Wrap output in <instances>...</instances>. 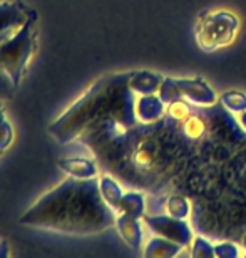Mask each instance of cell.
Wrapping results in <instances>:
<instances>
[{"mask_svg":"<svg viewBox=\"0 0 246 258\" xmlns=\"http://www.w3.org/2000/svg\"><path fill=\"white\" fill-rule=\"evenodd\" d=\"M116 211L102 200L97 179L69 176L20 216V225L59 233L92 235L116 225Z\"/></svg>","mask_w":246,"mask_h":258,"instance_id":"cell-1","label":"cell"},{"mask_svg":"<svg viewBox=\"0 0 246 258\" xmlns=\"http://www.w3.org/2000/svg\"><path fill=\"white\" fill-rule=\"evenodd\" d=\"M114 82L99 81L80 96L67 111H64L52 124L49 126V133L60 144L72 141H87L104 129L121 124H134V102L129 99V92H122L117 97H109Z\"/></svg>","mask_w":246,"mask_h":258,"instance_id":"cell-2","label":"cell"},{"mask_svg":"<svg viewBox=\"0 0 246 258\" xmlns=\"http://www.w3.org/2000/svg\"><path fill=\"white\" fill-rule=\"evenodd\" d=\"M35 19H37V15L32 12L27 22L12 37L0 44V69L7 74L14 87L20 84L25 69L30 62V57H32L35 40Z\"/></svg>","mask_w":246,"mask_h":258,"instance_id":"cell-3","label":"cell"},{"mask_svg":"<svg viewBox=\"0 0 246 258\" xmlns=\"http://www.w3.org/2000/svg\"><path fill=\"white\" fill-rule=\"evenodd\" d=\"M239 29V20L234 14L219 10L206 15L196 30V40L203 50H216L226 47L234 40Z\"/></svg>","mask_w":246,"mask_h":258,"instance_id":"cell-4","label":"cell"},{"mask_svg":"<svg viewBox=\"0 0 246 258\" xmlns=\"http://www.w3.org/2000/svg\"><path fill=\"white\" fill-rule=\"evenodd\" d=\"M144 223L154 235L171 240L181 246L191 245L194 240L193 230L186 220H178L169 215H152L144 216Z\"/></svg>","mask_w":246,"mask_h":258,"instance_id":"cell-5","label":"cell"},{"mask_svg":"<svg viewBox=\"0 0 246 258\" xmlns=\"http://www.w3.org/2000/svg\"><path fill=\"white\" fill-rule=\"evenodd\" d=\"M32 10L20 2H0V44L10 39L27 22Z\"/></svg>","mask_w":246,"mask_h":258,"instance_id":"cell-6","label":"cell"},{"mask_svg":"<svg viewBox=\"0 0 246 258\" xmlns=\"http://www.w3.org/2000/svg\"><path fill=\"white\" fill-rule=\"evenodd\" d=\"M183 99L198 106H213L216 102V94L206 82L201 79H176Z\"/></svg>","mask_w":246,"mask_h":258,"instance_id":"cell-7","label":"cell"},{"mask_svg":"<svg viewBox=\"0 0 246 258\" xmlns=\"http://www.w3.org/2000/svg\"><path fill=\"white\" fill-rule=\"evenodd\" d=\"M164 107L166 104L161 101L159 96L156 94H147L139 96L134 102V116L136 121L141 124H151V122L159 121L164 114Z\"/></svg>","mask_w":246,"mask_h":258,"instance_id":"cell-8","label":"cell"},{"mask_svg":"<svg viewBox=\"0 0 246 258\" xmlns=\"http://www.w3.org/2000/svg\"><path fill=\"white\" fill-rule=\"evenodd\" d=\"M116 228L119 231L121 238L126 241L131 248H139L142 245V228L139 220L126 213H119L116 216Z\"/></svg>","mask_w":246,"mask_h":258,"instance_id":"cell-9","label":"cell"},{"mask_svg":"<svg viewBox=\"0 0 246 258\" xmlns=\"http://www.w3.org/2000/svg\"><path fill=\"white\" fill-rule=\"evenodd\" d=\"M161 77L152 74L149 71H139L134 72L132 76H129V81H127V86L132 94L136 96H147V94H156L159 91L161 86Z\"/></svg>","mask_w":246,"mask_h":258,"instance_id":"cell-10","label":"cell"},{"mask_svg":"<svg viewBox=\"0 0 246 258\" xmlns=\"http://www.w3.org/2000/svg\"><path fill=\"white\" fill-rule=\"evenodd\" d=\"M59 168L67 176L79 179H91L97 176V166L94 161L86 158H64L59 161Z\"/></svg>","mask_w":246,"mask_h":258,"instance_id":"cell-11","label":"cell"},{"mask_svg":"<svg viewBox=\"0 0 246 258\" xmlns=\"http://www.w3.org/2000/svg\"><path fill=\"white\" fill-rule=\"evenodd\" d=\"M97 186H99V193L102 196V200L106 201V205L109 206L112 211L119 213L121 200H122V196H124L122 188L111 176H101L97 179Z\"/></svg>","mask_w":246,"mask_h":258,"instance_id":"cell-12","label":"cell"},{"mask_svg":"<svg viewBox=\"0 0 246 258\" xmlns=\"http://www.w3.org/2000/svg\"><path fill=\"white\" fill-rule=\"evenodd\" d=\"M181 245L174 243V241L162 238V236H154L147 241L144 248V256L147 258H169L179 253Z\"/></svg>","mask_w":246,"mask_h":258,"instance_id":"cell-13","label":"cell"},{"mask_svg":"<svg viewBox=\"0 0 246 258\" xmlns=\"http://www.w3.org/2000/svg\"><path fill=\"white\" fill-rule=\"evenodd\" d=\"M144 211H146L144 196L137 191L124 193V196H122V200H121L119 213H126L139 220V218H144Z\"/></svg>","mask_w":246,"mask_h":258,"instance_id":"cell-14","label":"cell"},{"mask_svg":"<svg viewBox=\"0 0 246 258\" xmlns=\"http://www.w3.org/2000/svg\"><path fill=\"white\" fill-rule=\"evenodd\" d=\"M219 102L226 111L233 112V114H241L246 111V96L241 92L229 91L219 96Z\"/></svg>","mask_w":246,"mask_h":258,"instance_id":"cell-15","label":"cell"},{"mask_svg":"<svg viewBox=\"0 0 246 258\" xmlns=\"http://www.w3.org/2000/svg\"><path fill=\"white\" fill-rule=\"evenodd\" d=\"M157 96L161 97V101L166 106L171 104V102H174V101H178V99H183V94H181V91H179V86H178L176 79H171V77H166V79L161 81Z\"/></svg>","mask_w":246,"mask_h":258,"instance_id":"cell-16","label":"cell"},{"mask_svg":"<svg viewBox=\"0 0 246 258\" xmlns=\"http://www.w3.org/2000/svg\"><path fill=\"white\" fill-rule=\"evenodd\" d=\"M189 213H191L189 203L184 198H181V196H171L166 201V215L173 216V218L186 220Z\"/></svg>","mask_w":246,"mask_h":258,"instance_id":"cell-17","label":"cell"},{"mask_svg":"<svg viewBox=\"0 0 246 258\" xmlns=\"http://www.w3.org/2000/svg\"><path fill=\"white\" fill-rule=\"evenodd\" d=\"M132 163L137 169H147L151 166L152 163V153H151V148L149 144H139L137 149L132 153Z\"/></svg>","mask_w":246,"mask_h":258,"instance_id":"cell-18","label":"cell"},{"mask_svg":"<svg viewBox=\"0 0 246 258\" xmlns=\"http://www.w3.org/2000/svg\"><path fill=\"white\" fill-rule=\"evenodd\" d=\"M12 141H14V127L7 119H5L4 106L0 104V148L5 151V149L12 144Z\"/></svg>","mask_w":246,"mask_h":258,"instance_id":"cell-19","label":"cell"},{"mask_svg":"<svg viewBox=\"0 0 246 258\" xmlns=\"http://www.w3.org/2000/svg\"><path fill=\"white\" fill-rule=\"evenodd\" d=\"M168 114L176 121H186L191 116V106L183 99H178L171 102V104H168Z\"/></svg>","mask_w":246,"mask_h":258,"instance_id":"cell-20","label":"cell"},{"mask_svg":"<svg viewBox=\"0 0 246 258\" xmlns=\"http://www.w3.org/2000/svg\"><path fill=\"white\" fill-rule=\"evenodd\" d=\"M191 255L193 256H214V246L208 240L196 236L191 243Z\"/></svg>","mask_w":246,"mask_h":258,"instance_id":"cell-21","label":"cell"},{"mask_svg":"<svg viewBox=\"0 0 246 258\" xmlns=\"http://www.w3.org/2000/svg\"><path fill=\"white\" fill-rule=\"evenodd\" d=\"M204 133V122L196 116H189L184 121V134L188 138H199Z\"/></svg>","mask_w":246,"mask_h":258,"instance_id":"cell-22","label":"cell"},{"mask_svg":"<svg viewBox=\"0 0 246 258\" xmlns=\"http://www.w3.org/2000/svg\"><path fill=\"white\" fill-rule=\"evenodd\" d=\"M239 250L233 243H219L214 246V256H221V258H233L238 256Z\"/></svg>","mask_w":246,"mask_h":258,"instance_id":"cell-23","label":"cell"},{"mask_svg":"<svg viewBox=\"0 0 246 258\" xmlns=\"http://www.w3.org/2000/svg\"><path fill=\"white\" fill-rule=\"evenodd\" d=\"M5 256H9V245H7V241L2 240L0 241V258H5Z\"/></svg>","mask_w":246,"mask_h":258,"instance_id":"cell-24","label":"cell"},{"mask_svg":"<svg viewBox=\"0 0 246 258\" xmlns=\"http://www.w3.org/2000/svg\"><path fill=\"white\" fill-rule=\"evenodd\" d=\"M238 121H239V124H241V127L244 129V133H246V111H244V112H241V114H239Z\"/></svg>","mask_w":246,"mask_h":258,"instance_id":"cell-25","label":"cell"},{"mask_svg":"<svg viewBox=\"0 0 246 258\" xmlns=\"http://www.w3.org/2000/svg\"><path fill=\"white\" fill-rule=\"evenodd\" d=\"M243 245H244V248H246V236H244V238H243Z\"/></svg>","mask_w":246,"mask_h":258,"instance_id":"cell-26","label":"cell"},{"mask_svg":"<svg viewBox=\"0 0 246 258\" xmlns=\"http://www.w3.org/2000/svg\"><path fill=\"white\" fill-rule=\"evenodd\" d=\"M2 153H4V149H2V148H0V156H2Z\"/></svg>","mask_w":246,"mask_h":258,"instance_id":"cell-27","label":"cell"}]
</instances>
